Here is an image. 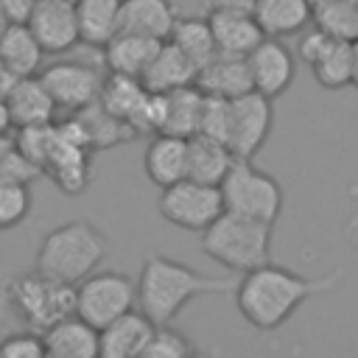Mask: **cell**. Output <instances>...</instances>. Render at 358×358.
Here are the masks:
<instances>
[{
    "mask_svg": "<svg viewBox=\"0 0 358 358\" xmlns=\"http://www.w3.org/2000/svg\"><path fill=\"white\" fill-rule=\"evenodd\" d=\"M341 277L344 271H333L324 277H302L268 260L257 268L243 271V277L235 285V302L241 316L252 327L277 330L294 316V310L302 302L336 288Z\"/></svg>",
    "mask_w": 358,
    "mask_h": 358,
    "instance_id": "obj_1",
    "label": "cell"
},
{
    "mask_svg": "<svg viewBox=\"0 0 358 358\" xmlns=\"http://www.w3.org/2000/svg\"><path fill=\"white\" fill-rule=\"evenodd\" d=\"M238 285L235 271L201 274L187 263L165 255H151L140 266L137 277V308L154 324H171L179 310L204 294H224Z\"/></svg>",
    "mask_w": 358,
    "mask_h": 358,
    "instance_id": "obj_2",
    "label": "cell"
},
{
    "mask_svg": "<svg viewBox=\"0 0 358 358\" xmlns=\"http://www.w3.org/2000/svg\"><path fill=\"white\" fill-rule=\"evenodd\" d=\"M106 255H109V238L95 224L76 218L59 224L42 238L34 257V268L53 280L78 285L87 274H92L101 266Z\"/></svg>",
    "mask_w": 358,
    "mask_h": 358,
    "instance_id": "obj_3",
    "label": "cell"
},
{
    "mask_svg": "<svg viewBox=\"0 0 358 358\" xmlns=\"http://www.w3.org/2000/svg\"><path fill=\"white\" fill-rule=\"evenodd\" d=\"M271 227L274 224L224 210L201 232V249L227 271L243 274L271 260Z\"/></svg>",
    "mask_w": 358,
    "mask_h": 358,
    "instance_id": "obj_4",
    "label": "cell"
},
{
    "mask_svg": "<svg viewBox=\"0 0 358 358\" xmlns=\"http://www.w3.org/2000/svg\"><path fill=\"white\" fill-rule=\"evenodd\" d=\"M6 294H8V308L17 313V319L39 333L53 322L76 313V285L53 280L36 268L17 274L8 282Z\"/></svg>",
    "mask_w": 358,
    "mask_h": 358,
    "instance_id": "obj_5",
    "label": "cell"
},
{
    "mask_svg": "<svg viewBox=\"0 0 358 358\" xmlns=\"http://www.w3.org/2000/svg\"><path fill=\"white\" fill-rule=\"evenodd\" d=\"M221 196H224V210L255 218V221H266L274 224L282 213V187L280 182L260 171L252 159H241L235 157L232 168L227 171L224 182L218 185Z\"/></svg>",
    "mask_w": 358,
    "mask_h": 358,
    "instance_id": "obj_6",
    "label": "cell"
},
{
    "mask_svg": "<svg viewBox=\"0 0 358 358\" xmlns=\"http://www.w3.org/2000/svg\"><path fill=\"white\" fill-rule=\"evenodd\" d=\"M157 210L168 224L201 235L224 213V196L218 185H207V182L185 176L162 187L157 199Z\"/></svg>",
    "mask_w": 358,
    "mask_h": 358,
    "instance_id": "obj_7",
    "label": "cell"
},
{
    "mask_svg": "<svg viewBox=\"0 0 358 358\" xmlns=\"http://www.w3.org/2000/svg\"><path fill=\"white\" fill-rule=\"evenodd\" d=\"M137 305V282L123 271H92L76 285V313L103 327Z\"/></svg>",
    "mask_w": 358,
    "mask_h": 358,
    "instance_id": "obj_8",
    "label": "cell"
},
{
    "mask_svg": "<svg viewBox=\"0 0 358 358\" xmlns=\"http://www.w3.org/2000/svg\"><path fill=\"white\" fill-rule=\"evenodd\" d=\"M299 59L310 67L322 90L352 87V42L336 39L322 28H313L299 39Z\"/></svg>",
    "mask_w": 358,
    "mask_h": 358,
    "instance_id": "obj_9",
    "label": "cell"
},
{
    "mask_svg": "<svg viewBox=\"0 0 358 358\" xmlns=\"http://www.w3.org/2000/svg\"><path fill=\"white\" fill-rule=\"evenodd\" d=\"M274 123L271 98L257 90H249L232 98V117H229V151L241 159H252L268 140Z\"/></svg>",
    "mask_w": 358,
    "mask_h": 358,
    "instance_id": "obj_10",
    "label": "cell"
},
{
    "mask_svg": "<svg viewBox=\"0 0 358 358\" xmlns=\"http://www.w3.org/2000/svg\"><path fill=\"white\" fill-rule=\"evenodd\" d=\"M39 78L50 92L56 109L64 112H78L95 103L103 87V76L84 62H53L39 70Z\"/></svg>",
    "mask_w": 358,
    "mask_h": 358,
    "instance_id": "obj_11",
    "label": "cell"
},
{
    "mask_svg": "<svg viewBox=\"0 0 358 358\" xmlns=\"http://www.w3.org/2000/svg\"><path fill=\"white\" fill-rule=\"evenodd\" d=\"M246 62H249V73H252V87L271 101L277 95H282L291 87V81L296 78V59H294L291 48L277 36H266L246 56Z\"/></svg>",
    "mask_w": 358,
    "mask_h": 358,
    "instance_id": "obj_12",
    "label": "cell"
},
{
    "mask_svg": "<svg viewBox=\"0 0 358 358\" xmlns=\"http://www.w3.org/2000/svg\"><path fill=\"white\" fill-rule=\"evenodd\" d=\"M28 28L45 53H67L81 42L76 6H67V3L39 0L34 14L28 17Z\"/></svg>",
    "mask_w": 358,
    "mask_h": 358,
    "instance_id": "obj_13",
    "label": "cell"
},
{
    "mask_svg": "<svg viewBox=\"0 0 358 358\" xmlns=\"http://www.w3.org/2000/svg\"><path fill=\"white\" fill-rule=\"evenodd\" d=\"M207 20H210V28H213V36H215V45L221 53L249 56L266 39L252 8L221 6V8H210Z\"/></svg>",
    "mask_w": 358,
    "mask_h": 358,
    "instance_id": "obj_14",
    "label": "cell"
},
{
    "mask_svg": "<svg viewBox=\"0 0 358 358\" xmlns=\"http://www.w3.org/2000/svg\"><path fill=\"white\" fill-rule=\"evenodd\" d=\"M154 327L157 324L140 308L120 313L117 319H112L109 324H103L98 330L101 355L103 358H137V355H143L151 336H154Z\"/></svg>",
    "mask_w": 358,
    "mask_h": 358,
    "instance_id": "obj_15",
    "label": "cell"
},
{
    "mask_svg": "<svg viewBox=\"0 0 358 358\" xmlns=\"http://www.w3.org/2000/svg\"><path fill=\"white\" fill-rule=\"evenodd\" d=\"M3 103H6V112H8V120H11L14 129L50 123L53 112H56V103H53L50 92L45 90L39 73L14 78L6 90V95H3Z\"/></svg>",
    "mask_w": 358,
    "mask_h": 358,
    "instance_id": "obj_16",
    "label": "cell"
},
{
    "mask_svg": "<svg viewBox=\"0 0 358 358\" xmlns=\"http://www.w3.org/2000/svg\"><path fill=\"white\" fill-rule=\"evenodd\" d=\"M45 352L50 358H95L101 355V338L98 327H92L78 313H70L50 327L42 330Z\"/></svg>",
    "mask_w": 358,
    "mask_h": 358,
    "instance_id": "obj_17",
    "label": "cell"
},
{
    "mask_svg": "<svg viewBox=\"0 0 358 358\" xmlns=\"http://www.w3.org/2000/svg\"><path fill=\"white\" fill-rule=\"evenodd\" d=\"M196 87L204 95H218V98H238V95L255 90L246 56H235V53H221L218 50L207 64L199 67Z\"/></svg>",
    "mask_w": 358,
    "mask_h": 358,
    "instance_id": "obj_18",
    "label": "cell"
},
{
    "mask_svg": "<svg viewBox=\"0 0 358 358\" xmlns=\"http://www.w3.org/2000/svg\"><path fill=\"white\" fill-rule=\"evenodd\" d=\"M42 173L50 176L53 185L70 196L81 193L90 185V148L62 137V131H59V137L42 165Z\"/></svg>",
    "mask_w": 358,
    "mask_h": 358,
    "instance_id": "obj_19",
    "label": "cell"
},
{
    "mask_svg": "<svg viewBox=\"0 0 358 358\" xmlns=\"http://www.w3.org/2000/svg\"><path fill=\"white\" fill-rule=\"evenodd\" d=\"M143 165H145V176L159 190L185 179L187 176V137L168 134V131L151 134V140L145 145Z\"/></svg>",
    "mask_w": 358,
    "mask_h": 358,
    "instance_id": "obj_20",
    "label": "cell"
},
{
    "mask_svg": "<svg viewBox=\"0 0 358 358\" xmlns=\"http://www.w3.org/2000/svg\"><path fill=\"white\" fill-rule=\"evenodd\" d=\"M196 73H199V67L171 39H165L159 45V50L154 53V59L148 62V67L143 70L140 81L151 92H173L179 87L196 84Z\"/></svg>",
    "mask_w": 358,
    "mask_h": 358,
    "instance_id": "obj_21",
    "label": "cell"
},
{
    "mask_svg": "<svg viewBox=\"0 0 358 358\" xmlns=\"http://www.w3.org/2000/svg\"><path fill=\"white\" fill-rule=\"evenodd\" d=\"M42 45L31 34L28 22H8L0 34V67L11 78L36 76L42 70Z\"/></svg>",
    "mask_w": 358,
    "mask_h": 358,
    "instance_id": "obj_22",
    "label": "cell"
},
{
    "mask_svg": "<svg viewBox=\"0 0 358 358\" xmlns=\"http://www.w3.org/2000/svg\"><path fill=\"white\" fill-rule=\"evenodd\" d=\"M252 14L266 36H294L313 20L310 0H252Z\"/></svg>",
    "mask_w": 358,
    "mask_h": 358,
    "instance_id": "obj_23",
    "label": "cell"
},
{
    "mask_svg": "<svg viewBox=\"0 0 358 358\" xmlns=\"http://www.w3.org/2000/svg\"><path fill=\"white\" fill-rule=\"evenodd\" d=\"M179 14L171 0H120V31L168 39Z\"/></svg>",
    "mask_w": 358,
    "mask_h": 358,
    "instance_id": "obj_24",
    "label": "cell"
},
{
    "mask_svg": "<svg viewBox=\"0 0 358 358\" xmlns=\"http://www.w3.org/2000/svg\"><path fill=\"white\" fill-rule=\"evenodd\" d=\"M162 39L131 34V31H117L106 45H103V62L109 73H123V76H143L154 53L159 50Z\"/></svg>",
    "mask_w": 358,
    "mask_h": 358,
    "instance_id": "obj_25",
    "label": "cell"
},
{
    "mask_svg": "<svg viewBox=\"0 0 358 358\" xmlns=\"http://www.w3.org/2000/svg\"><path fill=\"white\" fill-rule=\"evenodd\" d=\"M235 154L229 151L227 143L207 137V134H193L187 137V176L207 182V185H221L227 171L232 168Z\"/></svg>",
    "mask_w": 358,
    "mask_h": 358,
    "instance_id": "obj_26",
    "label": "cell"
},
{
    "mask_svg": "<svg viewBox=\"0 0 358 358\" xmlns=\"http://www.w3.org/2000/svg\"><path fill=\"white\" fill-rule=\"evenodd\" d=\"M78 36L90 48H103L120 31V0H78Z\"/></svg>",
    "mask_w": 358,
    "mask_h": 358,
    "instance_id": "obj_27",
    "label": "cell"
},
{
    "mask_svg": "<svg viewBox=\"0 0 358 358\" xmlns=\"http://www.w3.org/2000/svg\"><path fill=\"white\" fill-rule=\"evenodd\" d=\"M201 109H204V92L196 84L165 92V126H162V131L179 134V137L199 134Z\"/></svg>",
    "mask_w": 358,
    "mask_h": 358,
    "instance_id": "obj_28",
    "label": "cell"
},
{
    "mask_svg": "<svg viewBox=\"0 0 358 358\" xmlns=\"http://www.w3.org/2000/svg\"><path fill=\"white\" fill-rule=\"evenodd\" d=\"M73 115L81 120L84 134H87V143H90L92 151L112 148V145H120V143H126V140L134 137V131L129 129V123L120 120V117H115L112 112H106L98 101L90 103V106H84V109H78V112H73Z\"/></svg>",
    "mask_w": 358,
    "mask_h": 358,
    "instance_id": "obj_29",
    "label": "cell"
},
{
    "mask_svg": "<svg viewBox=\"0 0 358 358\" xmlns=\"http://www.w3.org/2000/svg\"><path fill=\"white\" fill-rule=\"evenodd\" d=\"M168 39L196 67L207 64L218 53V45H215V36H213V28H210V20L207 17H179Z\"/></svg>",
    "mask_w": 358,
    "mask_h": 358,
    "instance_id": "obj_30",
    "label": "cell"
},
{
    "mask_svg": "<svg viewBox=\"0 0 358 358\" xmlns=\"http://www.w3.org/2000/svg\"><path fill=\"white\" fill-rule=\"evenodd\" d=\"M313 22L324 34L355 42L358 39V0H316Z\"/></svg>",
    "mask_w": 358,
    "mask_h": 358,
    "instance_id": "obj_31",
    "label": "cell"
},
{
    "mask_svg": "<svg viewBox=\"0 0 358 358\" xmlns=\"http://www.w3.org/2000/svg\"><path fill=\"white\" fill-rule=\"evenodd\" d=\"M145 95V87L137 76H123V73H109L103 78L98 103L112 112L120 120H129V115L134 112V106L140 103V98Z\"/></svg>",
    "mask_w": 358,
    "mask_h": 358,
    "instance_id": "obj_32",
    "label": "cell"
},
{
    "mask_svg": "<svg viewBox=\"0 0 358 358\" xmlns=\"http://www.w3.org/2000/svg\"><path fill=\"white\" fill-rule=\"evenodd\" d=\"M196 352L199 347L190 341V336H185L182 330H173L171 324H157L143 358H190Z\"/></svg>",
    "mask_w": 358,
    "mask_h": 358,
    "instance_id": "obj_33",
    "label": "cell"
},
{
    "mask_svg": "<svg viewBox=\"0 0 358 358\" xmlns=\"http://www.w3.org/2000/svg\"><path fill=\"white\" fill-rule=\"evenodd\" d=\"M17 131H20V134H17L14 145H17L28 159H34V162L42 168L45 159H48V154H50V148H53V143H56V137H59L56 123L50 120V123L22 126V129H17Z\"/></svg>",
    "mask_w": 358,
    "mask_h": 358,
    "instance_id": "obj_34",
    "label": "cell"
},
{
    "mask_svg": "<svg viewBox=\"0 0 358 358\" xmlns=\"http://www.w3.org/2000/svg\"><path fill=\"white\" fill-rule=\"evenodd\" d=\"M31 213V190L28 185L0 179V229H11L25 221Z\"/></svg>",
    "mask_w": 358,
    "mask_h": 358,
    "instance_id": "obj_35",
    "label": "cell"
},
{
    "mask_svg": "<svg viewBox=\"0 0 358 358\" xmlns=\"http://www.w3.org/2000/svg\"><path fill=\"white\" fill-rule=\"evenodd\" d=\"M229 117H232V98H218V95H204V109H201V126L199 131L207 137H215L221 143L229 140Z\"/></svg>",
    "mask_w": 358,
    "mask_h": 358,
    "instance_id": "obj_36",
    "label": "cell"
},
{
    "mask_svg": "<svg viewBox=\"0 0 358 358\" xmlns=\"http://www.w3.org/2000/svg\"><path fill=\"white\" fill-rule=\"evenodd\" d=\"M45 338L39 330H20L8 333L0 341V358H45Z\"/></svg>",
    "mask_w": 358,
    "mask_h": 358,
    "instance_id": "obj_37",
    "label": "cell"
},
{
    "mask_svg": "<svg viewBox=\"0 0 358 358\" xmlns=\"http://www.w3.org/2000/svg\"><path fill=\"white\" fill-rule=\"evenodd\" d=\"M36 176H42V168L34 159H28L17 145H8L0 154V179L17 182V185H31Z\"/></svg>",
    "mask_w": 358,
    "mask_h": 358,
    "instance_id": "obj_38",
    "label": "cell"
},
{
    "mask_svg": "<svg viewBox=\"0 0 358 358\" xmlns=\"http://www.w3.org/2000/svg\"><path fill=\"white\" fill-rule=\"evenodd\" d=\"M39 0H0V11L6 14L8 22H28Z\"/></svg>",
    "mask_w": 358,
    "mask_h": 358,
    "instance_id": "obj_39",
    "label": "cell"
},
{
    "mask_svg": "<svg viewBox=\"0 0 358 358\" xmlns=\"http://www.w3.org/2000/svg\"><path fill=\"white\" fill-rule=\"evenodd\" d=\"M352 87H358V39L352 42Z\"/></svg>",
    "mask_w": 358,
    "mask_h": 358,
    "instance_id": "obj_40",
    "label": "cell"
},
{
    "mask_svg": "<svg viewBox=\"0 0 358 358\" xmlns=\"http://www.w3.org/2000/svg\"><path fill=\"white\" fill-rule=\"evenodd\" d=\"M11 126V120H8V112H6V103H3V98H0V131H6Z\"/></svg>",
    "mask_w": 358,
    "mask_h": 358,
    "instance_id": "obj_41",
    "label": "cell"
},
{
    "mask_svg": "<svg viewBox=\"0 0 358 358\" xmlns=\"http://www.w3.org/2000/svg\"><path fill=\"white\" fill-rule=\"evenodd\" d=\"M6 25H8V20H6V14H3V11H0V34H3V31H6Z\"/></svg>",
    "mask_w": 358,
    "mask_h": 358,
    "instance_id": "obj_42",
    "label": "cell"
},
{
    "mask_svg": "<svg viewBox=\"0 0 358 358\" xmlns=\"http://www.w3.org/2000/svg\"><path fill=\"white\" fill-rule=\"evenodd\" d=\"M56 3H67V6H76L78 0H56Z\"/></svg>",
    "mask_w": 358,
    "mask_h": 358,
    "instance_id": "obj_43",
    "label": "cell"
}]
</instances>
